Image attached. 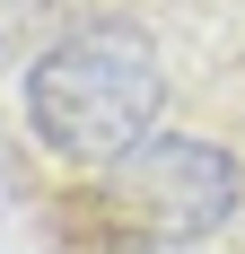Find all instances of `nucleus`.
Wrapping results in <instances>:
<instances>
[{
	"mask_svg": "<svg viewBox=\"0 0 245 254\" xmlns=\"http://www.w3.org/2000/svg\"><path fill=\"white\" fill-rule=\"evenodd\" d=\"M122 254H210V246H122Z\"/></svg>",
	"mask_w": 245,
	"mask_h": 254,
	"instance_id": "nucleus-3",
	"label": "nucleus"
},
{
	"mask_svg": "<svg viewBox=\"0 0 245 254\" xmlns=\"http://www.w3.org/2000/svg\"><path fill=\"white\" fill-rule=\"evenodd\" d=\"M167 123V70L140 26H70L26 70V131L79 176H114L131 149H149Z\"/></svg>",
	"mask_w": 245,
	"mask_h": 254,
	"instance_id": "nucleus-1",
	"label": "nucleus"
},
{
	"mask_svg": "<svg viewBox=\"0 0 245 254\" xmlns=\"http://www.w3.org/2000/svg\"><path fill=\"white\" fill-rule=\"evenodd\" d=\"M237 202H245V167L193 131H158L114 176H97V210L114 219L122 246H210L237 219Z\"/></svg>",
	"mask_w": 245,
	"mask_h": 254,
	"instance_id": "nucleus-2",
	"label": "nucleus"
}]
</instances>
